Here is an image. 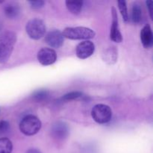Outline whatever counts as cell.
<instances>
[{
    "instance_id": "6da1fadb",
    "label": "cell",
    "mask_w": 153,
    "mask_h": 153,
    "mask_svg": "<svg viewBox=\"0 0 153 153\" xmlns=\"http://www.w3.org/2000/svg\"><path fill=\"white\" fill-rule=\"evenodd\" d=\"M16 41V35L7 31L0 34V64H4L10 58Z\"/></svg>"
},
{
    "instance_id": "7a4b0ae2",
    "label": "cell",
    "mask_w": 153,
    "mask_h": 153,
    "mask_svg": "<svg viewBox=\"0 0 153 153\" xmlns=\"http://www.w3.org/2000/svg\"><path fill=\"white\" fill-rule=\"evenodd\" d=\"M64 37L70 40H89L95 37L96 33L91 28L83 26L67 27L62 32Z\"/></svg>"
},
{
    "instance_id": "3957f363",
    "label": "cell",
    "mask_w": 153,
    "mask_h": 153,
    "mask_svg": "<svg viewBox=\"0 0 153 153\" xmlns=\"http://www.w3.org/2000/svg\"><path fill=\"white\" fill-rule=\"evenodd\" d=\"M41 122L34 115L25 116L19 123L21 132L27 136H32L37 134L41 128Z\"/></svg>"
},
{
    "instance_id": "277c9868",
    "label": "cell",
    "mask_w": 153,
    "mask_h": 153,
    "mask_svg": "<svg viewBox=\"0 0 153 153\" xmlns=\"http://www.w3.org/2000/svg\"><path fill=\"white\" fill-rule=\"evenodd\" d=\"M25 31L30 38L39 40L46 34V27L43 20L40 19H33L27 22Z\"/></svg>"
},
{
    "instance_id": "5b68a950",
    "label": "cell",
    "mask_w": 153,
    "mask_h": 153,
    "mask_svg": "<svg viewBox=\"0 0 153 153\" xmlns=\"http://www.w3.org/2000/svg\"><path fill=\"white\" fill-rule=\"evenodd\" d=\"M91 115L95 122L100 124L107 123L111 120L112 111L107 105L97 104L93 108Z\"/></svg>"
},
{
    "instance_id": "8992f818",
    "label": "cell",
    "mask_w": 153,
    "mask_h": 153,
    "mask_svg": "<svg viewBox=\"0 0 153 153\" xmlns=\"http://www.w3.org/2000/svg\"><path fill=\"white\" fill-rule=\"evenodd\" d=\"M95 51V45L91 40H85L77 45L76 54L80 59H86L91 57Z\"/></svg>"
},
{
    "instance_id": "52a82bcc",
    "label": "cell",
    "mask_w": 153,
    "mask_h": 153,
    "mask_svg": "<svg viewBox=\"0 0 153 153\" xmlns=\"http://www.w3.org/2000/svg\"><path fill=\"white\" fill-rule=\"evenodd\" d=\"M37 60L43 66L52 65L56 61L57 54L53 49L43 48L37 53Z\"/></svg>"
},
{
    "instance_id": "ba28073f",
    "label": "cell",
    "mask_w": 153,
    "mask_h": 153,
    "mask_svg": "<svg viewBox=\"0 0 153 153\" xmlns=\"http://www.w3.org/2000/svg\"><path fill=\"white\" fill-rule=\"evenodd\" d=\"M64 36L61 31L52 30L46 35V43L52 48H60L64 43Z\"/></svg>"
},
{
    "instance_id": "9c48e42d",
    "label": "cell",
    "mask_w": 153,
    "mask_h": 153,
    "mask_svg": "<svg viewBox=\"0 0 153 153\" xmlns=\"http://www.w3.org/2000/svg\"><path fill=\"white\" fill-rule=\"evenodd\" d=\"M69 127L67 123L61 121L55 123L52 127V135L57 140H64L69 135Z\"/></svg>"
},
{
    "instance_id": "30bf717a",
    "label": "cell",
    "mask_w": 153,
    "mask_h": 153,
    "mask_svg": "<svg viewBox=\"0 0 153 153\" xmlns=\"http://www.w3.org/2000/svg\"><path fill=\"white\" fill-rule=\"evenodd\" d=\"M110 38L114 42L117 43H120L123 40V36L120 31L119 23H118L117 13L114 7H112V25L110 31Z\"/></svg>"
},
{
    "instance_id": "8fae6325",
    "label": "cell",
    "mask_w": 153,
    "mask_h": 153,
    "mask_svg": "<svg viewBox=\"0 0 153 153\" xmlns=\"http://www.w3.org/2000/svg\"><path fill=\"white\" fill-rule=\"evenodd\" d=\"M140 40L146 49L152 47L153 45V34L150 25L149 24H146L142 28L140 31Z\"/></svg>"
},
{
    "instance_id": "7c38bea8",
    "label": "cell",
    "mask_w": 153,
    "mask_h": 153,
    "mask_svg": "<svg viewBox=\"0 0 153 153\" xmlns=\"http://www.w3.org/2000/svg\"><path fill=\"white\" fill-rule=\"evenodd\" d=\"M4 11L6 16L10 19H14L19 16V13H20V9L17 4L10 3L4 7Z\"/></svg>"
},
{
    "instance_id": "4fadbf2b",
    "label": "cell",
    "mask_w": 153,
    "mask_h": 153,
    "mask_svg": "<svg viewBox=\"0 0 153 153\" xmlns=\"http://www.w3.org/2000/svg\"><path fill=\"white\" fill-rule=\"evenodd\" d=\"M66 6L70 13L73 14L77 15L81 13L82 7H83V1H66Z\"/></svg>"
},
{
    "instance_id": "5bb4252c",
    "label": "cell",
    "mask_w": 153,
    "mask_h": 153,
    "mask_svg": "<svg viewBox=\"0 0 153 153\" xmlns=\"http://www.w3.org/2000/svg\"><path fill=\"white\" fill-rule=\"evenodd\" d=\"M117 59V51L115 47L109 48L103 53V60L108 64H112L115 63Z\"/></svg>"
},
{
    "instance_id": "9a60e30c",
    "label": "cell",
    "mask_w": 153,
    "mask_h": 153,
    "mask_svg": "<svg viewBox=\"0 0 153 153\" xmlns=\"http://www.w3.org/2000/svg\"><path fill=\"white\" fill-rule=\"evenodd\" d=\"M131 19L134 23L137 24L142 19V9L140 4L134 3L131 9Z\"/></svg>"
},
{
    "instance_id": "2e32d148",
    "label": "cell",
    "mask_w": 153,
    "mask_h": 153,
    "mask_svg": "<svg viewBox=\"0 0 153 153\" xmlns=\"http://www.w3.org/2000/svg\"><path fill=\"white\" fill-rule=\"evenodd\" d=\"M12 150V142L7 137H0V153H11Z\"/></svg>"
},
{
    "instance_id": "e0dca14e",
    "label": "cell",
    "mask_w": 153,
    "mask_h": 153,
    "mask_svg": "<svg viewBox=\"0 0 153 153\" xmlns=\"http://www.w3.org/2000/svg\"><path fill=\"white\" fill-rule=\"evenodd\" d=\"M49 93L47 90L41 89L35 91L33 94V98L34 100L37 102H43L46 100L49 97Z\"/></svg>"
},
{
    "instance_id": "ac0fdd59",
    "label": "cell",
    "mask_w": 153,
    "mask_h": 153,
    "mask_svg": "<svg viewBox=\"0 0 153 153\" xmlns=\"http://www.w3.org/2000/svg\"><path fill=\"white\" fill-rule=\"evenodd\" d=\"M118 7H119V10L120 11L121 15L123 16V19L125 22H128V9H127L126 2L125 1H118Z\"/></svg>"
},
{
    "instance_id": "d6986e66",
    "label": "cell",
    "mask_w": 153,
    "mask_h": 153,
    "mask_svg": "<svg viewBox=\"0 0 153 153\" xmlns=\"http://www.w3.org/2000/svg\"><path fill=\"white\" fill-rule=\"evenodd\" d=\"M83 97V94L79 91H73V92L68 93V94H65L63 96L62 100H65V101H69V100H75L80 99Z\"/></svg>"
},
{
    "instance_id": "ffe728a7",
    "label": "cell",
    "mask_w": 153,
    "mask_h": 153,
    "mask_svg": "<svg viewBox=\"0 0 153 153\" xmlns=\"http://www.w3.org/2000/svg\"><path fill=\"white\" fill-rule=\"evenodd\" d=\"M10 129V124L6 120L0 121V137H2L5 134L8 132Z\"/></svg>"
},
{
    "instance_id": "44dd1931",
    "label": "cell",
    "mask_w": 153,
    "mask_h": 153,
    "mask_svg": "<svg viewBox=\"0 0 153 153\" xmlns=\"http://www.w3.org/2000/svg\"><path fill=\"white\" fill-rule=\"evenodd\" d=\"M29 4L31 7L34 9H40L44 5V1L41 0H36V1H30Z\"/></svg>"
},
{
    "instance_id": "7402d4cb",
    "label": "cell",
    "mask_w": 153,
    "mask_h": 153,
    "mask_svg": "<svg viewBox=\"0 0 153 153\" xmlns=\"http://www.w3.org/2000/svg\"><path fill=\"white\" fill-rule=\"evenodd\" d=\"M146 5L147 7L149 8V15H150V17L152 19V1H146Z\"/></svg>"
},
{
    "instance_id": "603a6c76",
    "label": "cell",
    "mask_w": 153,
    "mask_h": 153,
    "mask_svg": "<svg viewBox=\"0 0 153 153\" xmlns=\"http://www.w3.org/2000/svg\"><path fill=\"white\" fill-rule=\"evenodd\" d=\"M26 153H41V152L36 149H30L27 151Z\"/></svg>"
},
{
    "instance_id": "cb8c5ba5",
    "label": "cell",
    "mask_w": 153,
    "mask_h": 153,
    "mask_svg": "<svg viewBox=\"0 0 153 153\" xmlns=\"http://www.w3.org/2000/svg\"><path fill=\"white\" fill-rule=\"evenodd\" d=\"M1 28H2V24H1V22L0 21V31L1 30Z\"/></svg>"
}]
</instances>
